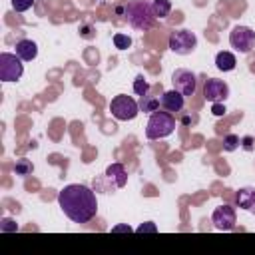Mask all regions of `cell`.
Instances as JSON below:
<instances>
[{"mask_svg":"<svg viewBox=\"0 0 255 255\" xmlns=\"http://www.w3.org/2000/svg\"><path fill=\"white\" fill-rule=\"evenodd\" d=\"M58 205L74 223H88L98 213L96 191L84 183H70L58 193Z\"/></svg>","mask_w":255,"mask_h":255,"instance_id":"cell-1","label":"cell"},{"mask_svg":"<svg viewBox=\"0 0 255 255\" xmlns=\"http://www.w3.org/2000/svg\"><path fill=\"white\" fill-rule=\"evenodd\" d=\"M124 16H126V22L135 28V30H149L153 28L155 24V14H153V8H151V2L147 0H129L126 6H124Z\"/></svg>","mask_w":255,"mask_h":255,"instance_id":"cell-2","label":"cell"},{"mask_svg":"<svg viewBox=\"0 0 255 255\" xmlns=\"http://www.w3.org/2000/svg\"><path fill=\"white\" fill-rule=\"evenodd\" d=\"M175 129V118L171 112H153L147 120L145 126V135L147 139H161L167 137L169 133H173Z\"/></svg>","mask_w":255,"mask_h":255,"instance_id":"cell-3","label":"cell"},{"mask_svg":"<svg viewBox=\"0 0 255 255\" xmlns=\"http://www.w3.org/2000/svg\"><path fill=\"white\" fill-rule=\"evenodd\" d=\"M110 112H112V116H114L116 120H120V122H129V120H133V118L139 114V106H137V102H135L133 98H129V96H126V94H120V96L112 98V102H110Z\"/></svg>","mask_w":255,"mask_h":255,"instance_id":"cell-4","label":"cell"},{"mask_svg":"<svg viewBox=\"0 0 255 255\" xmlns=\"http://www.w3.org/2000/svg\"><path fill=\"white\" fill-rule=\"evenodd\" d=\"M24 74V64L16 54L2 52L0 54V80L2 82H16Z\"/></svg>","mask_w":255,"mask_h":255,"instance_id":"cell-5","label":"cell"},{"mask_svg":"<svg viewBox=\"0 0 255 255\" xmlns=\"http://www.w3.org/2000/svg\"><path fill=\"white\" fill-rule=\"evenodd\" d=\"M195 46H197V38L189 30H175L169 36V50L179 54V56L191 54L195 50Z\"/></svg>","mask_w":255,"mask_h":255,"instance_id":"cell-6","label":"cell"},{"mask_svg":"<svg viewBox=\"0 0 255 255\" xmlns=\"http://www.w3.org/2000/svg\"><path fill=\"white\" fill-rule=\"evenodd\" d=\"M229 44L241 54H249L255 48V32L247 26H235L229 34Z\"/></svg>","mask_w":255,"mask_h":255,"instance_id":"cell-7","label":"cell"},{"mask_svg":"<svg viewBox=\"0 0 255 255\" xmlns=\"http://www.w3.org/2000/svg\"><path fill=\"white\" fill-rule=\"evenodd\" d=\"M211 221H213V225H215L219 231H231V229H235L237 213H235V209H233L231 205L223 203V205H219V207L213 209Z\"/></svg>","mask_w":255,"mask_h":255,"instance_id":"cell-8","label":"cell"},{"mask_svg":"<svg viewBox=\"0 0 255 255\" xmlns=\"http://www.w3.org/2000/svg\"><path fill=\"white\" fill-rule=\"evenodd\" d=\"M171 84H173V90H177L179 94L183 96H191L195 92V86H197V78L193 72L185 70V68H179L171 74Z\"/></svg>","mask_w":255,"mask_h":255,"instance_id":"cell-9","label":"cell"},{"mask_svg":"<svg viewBox=\"0 0 255 255\" xmlns=\"http://www.w3.org/2000/svg\"><path fill=\"white\" fill-rule=\"evenodd\" d=\"M203 96H205V100L211 102V104H215V102H225L227 96H229V86H227L223 80L209 78V80H205Z\"/></svg>","mask_w":255,"mask_h":255,"instance_id":"cell-10","label":"cell"},{"mask_svg":"<svg viewBox=\"0 0 255 255\" xmlns=\"http://www.w3.org/2000/svg\"><path fill=\"white\" fill-rule=\"evenodd\" d=\"M183 104H185V96L179 94L177 90H169V92H163L161 94V100H159V106L165 110V112H181L183 110Z\"/></svg>","mask_w":255,"mask_h":255,"instance_id":"cell-11","label":"cell"},{"mask_svg":"<svg viewBox=\"0 0 255 255\" xmlns=\"http://www.w3.org/2000/svg\"><path fill=\"white\" fill-rule=\"evenodd\" d=\"M104 177L112 183V187H124L128 183V171L122 163H112L106 167V173Z\"/></svg>","mask_w":255,"mask_h":255,"instance_id":"cell-12","label":"cell"},{"mask_svg":"<svg viewBox=\"0 0 255 255\" xmlns=\"http://www.w3.org/2000/svg\"><path fill=\"white\" fill-rule=\"evenodd\" d=\"M16 56H18L22 62L34 60V58L38 56V46H36V42H34V40H28V38L18 40V42H16Z\"/></svg>","mask_w":255,"mask_h":255,"instance_id":"cell-13","label":"cell"},{"mask_svg":"<svg viewBox=\"0 0 255 255\" xmlns=\"http://www.w3.org/2000/svg\"><path fill=\"white\" fill-rule=\"evenodd\" d=\"M235 203L239 209L253 211L255 209V187H241L235 193Z\"/></svg>","mask_w":255,"mask_h":255,"instance_id":"cell-14","label":"cell"},{"mask_svg":"<svg viewBox=\"0 0 255 255\" xmlns=\"http://www.w3.org/2000/svg\"><path fill=\"white\" fill-rule=\"evenodd\" d=\"M235 64H237V60H235V56H233L231 52H219V54L215 56V66H217V70H221V72H231V70H235Z\"/></svg>","mask_w":255,"mask_h":255,"instance_id":"cell-15","label":"cell"},{"mask_svg":"<svg viewBox=\"0 0 255 255\" xmlns=\"http://www.w3.org/2000/svg\"><path fill=\"white\" fill-rule=\"evenodd\" d=\"M137 106H139V112L153 114V112L159 108V100H157V98H153V96H149V94H145V96H139Z\"/></svg>","mask_w":255,"mask_h":255,"instance_id":"cell-16","label":"cell"},{"mask_svg":"<svg viewBox=\"0 0 255 255\" xmlns=\"http://www.w3.org/2000/svg\"><path fill=\"white\" fill-rule=\"evenodd\" d=\"M32 171H34V163H32L30 159H26V157L16 159V163H14V173H16V175L26 177V175H30Z\"/></svg>","mask_w":255,"mask_h":255,"instance_id":"cell-17","label":"cell"},{"mask_svg":"<svg viewBox=\"0 0 255 255\" xmlns=\"http://www.w3.org/2000/svg\"><path fill=\"white\" fill-rule=\"evenodd\" d=\"M151 8L155 18H165L171 12V2L169 0H151Z\"/></svg>","mask_w":255,"mask_h":255,"instance_id":"cell-18","label":"cell"},{"mask_svg":"<svg viewBox=\"0 0 255 255\" xmlns=\"http://www.w3.org/2000/svg\"><path fill=\"white\" fill-rule=\"evenodd\" d=\"M133 92L137 94V96H145L147 92H149V82L139 74V76H135V80H133Z\"/></svg>","mask_w":255,"mask_h":255,"instance_id":"cell-19","label":"cell"},{"mask_svg":"<svg viewBox=\"0 0 255 255\" xmlns=\"http://www.w3.org/2000/svg\"><path fill=\"white\" fill-rule=\"evenodd\" d=\"M239 145H241L239 135H235V133H227V135L223 137V149H225V151H235Z\"/></svg>","mask_w":255,"mask_h":255,"instance_id":"cell-20","label":"cell"},{"mask_svg":"<svg viewBox=\"0 0 255 255\" xmlns=\"http://www.w3.org/2000/svg\"><path fill=\"white\" fill-rule=\"evenodd\" d=\"M114 44L118 50H128L131 46V38L126 34H114Z\"/></svg>","mask_w":255,"mask_h":255,"instance_id":"cell-21","label":"cell"},{"mask_svg":"<svg viewBox=\"0 0 255 255\" xmlns=\"http://www.w3.org/2000/svg\"><path fill=\"white\" fill-rule=\"evenodd\" d=\"M10 4L16 12H26L34 6V0H10Z\"/></svg>","mask_w":255,"mask_h":255,"instance_id":"cell-22","label":"cell"},{"mask_svg":"<svg viewBox=\"0 0 255 255\" xmlns=\"http://www.w3.org/2000/svg\"><path fill=\"white\" fill-rule=\"evenodd\" d=\"M135 231H137V233H155V231H157V227H155V223L145 221V223H141V225H139Z\"/></svg>","mask_w":255,"mask_h":255,"instance_id":"cell-23","label":"cell"},{"mask_svg":"<svg viewBox=\"0 0 255 255\" xmlns=\"http://www.w3.org/2000/svg\"><path fill=\"white\" fill-rule=\"evenodd\" d=\"M225 112H227V110H225V106H223L221 102H215V104L211 106V114L217 116V118H219V116H225Z\"/></svg>","mask_w":255,"mask_h":255,"instance_id":"cell-24","label":"cell"},{"mask_svg":"<svg viewBox=\"0 0 255 255\" xmlns=\"http://www.w3.org/2000/svg\"><path fill=\"white\" fill-rule=\"evenodd\" d=\"M2 231H16V223L12 219H2V225H0Z\"/></svg>","mask_w":255,"mask_h":255,"instance_id":"cell-25","label":"cell"},{"mask_svg":"<svg viewBox=\"0 0 255 255\" xmlns=\"http://www.w3.org/2000/svg\"><path fill=\"white\" fill-rule=\"evenodd\" d=\"M241 143H243V149H247V151H251V149H253V137H251V135L241 137Z\"/></svg>","mask_w":255,"mask_h":255,"instance_id":"cell-26","label":"cell"},{"mask_svg":"<svg viewBox=\"0 0 255 255\" xmlns=\"http://www.w3.org/2000/svg\"><path fill=\"white\" fill-rule=\"evenodd\" d=\"M112 231H114V233H131V227H129V225H126V223H122V225L112 227Z\"/></svg>","mask_w":255,"mask_h":255,"instance_id":"cell-27","label":"cell"}]
</instances>
